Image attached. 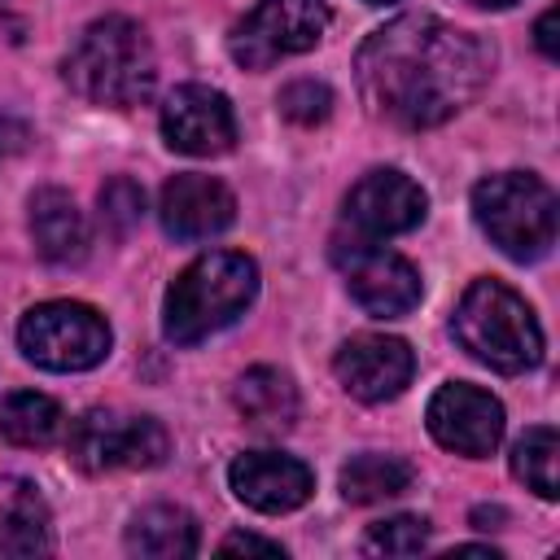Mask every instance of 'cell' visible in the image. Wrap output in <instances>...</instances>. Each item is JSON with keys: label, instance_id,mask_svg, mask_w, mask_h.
<instances>
[{"label": "cell", "instance_id": "obj_1", "mask_svg": "<svg viewBox=\"0 0 560 560\" xmlns=\"http://www.w3.org/2000/svg\"><path fill=\"white\" fill-rule=\"evenodd\" d=\"M494 70V48L433 13H407L372 31L354 57L363 105L407 131L442 127L472 105Z\"/></svg>", "mask_w": 560, "mask_h": 560}, {"label": "cell", "instance_id": "obj_2", "mask_svg": "<svg viewBox=\"0 0 560 560\" xmlns=\"http://www.w3.org/2000/svg\"><path fill=\"white\" fill-rule=\"evenodd\" d=\"M61 74L70 83V92H79L92 105H109V109H131L153 92L158 79V61H153V44L144 35L140 22L109 13L96 18L92 26H83V35L70 44Z\"/></svg>", "mask_w": 560, "mask_h": 560}, {"label": "cell", "instance_id": "obj_3", "mask_svg": "<svg viewBox=\"0 0 560 560\" xmlns=\"http://www.w3.org/2000/svg\"><path fill=\"white\" fill-rule=\"evenodd\" d=\"M258 298V262L241 249H210L192 258L166 289L162 332L175 346H197L236 324Z\"/></svg>", "mask_w": 560, "mask_h": 560}, {"label": "cell", "instance_id": "obj_4", "mask_svg": "<svg viewBox=\"0 0 560 560\" xmlns=\"http://www.w3.org/2000/svg\"><path fill=\"white\" fill-rule=\"evenodd\" d=\"M455 341L486 368L516 376L542 363V328L525 298L503 280H472L451 315Z\"/></svg>", "mask_w": 560, "mask_h": 560}, {"label": "cell", "instance_id": "obj_5", "mask_svg": "<svg viewBox=\"0 0 560 560\" xmlns=\"http://www.w3.org/2000/svg\"><path fill=\"white\" fill-rule=\"evenodd\" d=\"M472 219L516 262H538L556 245V192L529 171H499L472 188Z\"/></svg>", "mask_w": 560, "mask_h": 560}, {"label": "cell", "instance_id": "obj_6", "mask_svg": "<svg viewBox=\"0 0 560 560\" xmlns=\"http://www.w3.org/2000/svg\"><path fill=\"white\" fill-rule=\"evenodd\" d=\"M18 346L35 368L88 372L109 354V324L83 302H39L22 315Z\"/></svg>", "mask_w": 560, "mask_h": 560}, {"label": "cell", "instance_id": "obj_7", "mask_svg": "<svg viewBox=\"0 0 560 560\" xmlns=\"http://www.w3.org/2000/svg\"><path fill=\"white\" fill-rule=\"evenodd\" d=\"M328 31V0H258L228 35V52L245 70H267L315 48Z\"/></svg>", "mask_w": 560, "mask_h": 560}, {"label": "cell", "instance_id": "obj_8", "mask_svg": "<svg viewBox=\"0 0 560 560\" xmlns=\"http://www.w3.org/2000/svg\"><path fill=\"white\" fill-rule=\"evenodd\" d=\"M171 451L162 420L131 411H83L70 429V459L83 472H118V468H153Z\"/></svg>", "mask_w": 560, "mask_h": 560}, {"label": "cell", "instance_id": "obj_9", "mask_svg": "<svg viewBox=\"0 0 560 560\" xmlns=\"http://www.w3.org/2000/svg\"><path fill=\"white\" fill-rule=\"evenodd\" d=\"M332 262L346 276L350 298L376 319H398V315L416 311V302L424 293L420 289V271L402 254L385 249L372 236L354 232L350 241H332Z\"/></svg>", "mask_w": 560, "mask_h": 560}, {"label": "cell", "instance_id": "obj_10", "mask_svg": "<svg viewBox=\"0 0 560 560\" xmlns=\"http://www.w3.org/2000/svg\"><path fill=\"white\" fill-rule=\"evenodd\" d=\"M424 420L438 446L468 455V459H486L503 438V402L490 389H477L468 381L442 385L429 398Z\"/></svg>", "mask_w": 560, "mask_h": 560}, {"label": "cell", "instance_id": "obj_11", "mask_svg": "<svg viewBox=\"0 0 560 560\" xmlns=\"http://www.w3.org/2000/svg\"><path fill=\"white\" fill-rule=\"evenodd\" d=\"M332 372L341 381V389L359 402H389L407 389L411 372H416V354L402 337L389 332H354L350 341H341V350L332 354Z\"/></svg>", "mask_w": 560, "mask_h": 560}, {"label": "cell", "instance_id": "obj_12", "mask_svg": "<svg viewBox=\"0 0 560 560\" xmlns=\"http://www.w3.org/2000/svg\"><path fill=\"white\" fill-rule=\"evenodd\" d=\"M162 136L175 153L219 158L236 144V114L219 88L179 83L162 105Z\"/></svg>", "mask_w": 560, "mask_h": 560}, {"label": "cell", "instance_id": "obj_13", "mask_svg": "<svg viewBox=\"0 0 560 560\" xmlns=\"http://www.w3.org/2000/svg\"><path fill=\"white\" fill-rule=\"evenodd\" d=\"M424 210H429L424 188L411 175L394 171V166L368 171L346 192V223L359 236H372V241H385V236H398V232L420 228L424 223Z\"/></svg>", "mask_w": 560, "mask_h": 560}, {"label": "cell", "instance_id": "obj_14", "mask_svg": "<svg viewBox=\"0 0 560 560\" xmlns=\"http://www.w3.org/2000/svg\"><path fill=\"white\" fill-rule=\"evenodd\" d=\"M228 486L245 508L276 516V512H293L311 499L315 472L284 451H245L232 459Z\"/></svg>", "mask_w": 560, "mask_h": 560}, {"label": "cell", "instance_id": "obj_15", "mask_svg": "<svg viewBox=\"0 0 560 560\" xmlns=\"http://www.w3.org/2000/svg\"><path fill=\"white\" fill-rule=\"evenodd\" d=\"M158 219H162L166 236H175V241H210L236 219V197L223 179L184 171L162 184Z\"/></svg>", "mask_w": 560, "mask_h": 560}, {"label": "cell", "instance_id": "obj_16", "mask_svg": "<svg viewBox=\"0 0 560 560\" xmlns=\"http://www.w3.org/2000/svg\"><path fill=\"white\" fill-rule=\"evenodd\" d=\"M31 241L39 258L70 267L88 254V219L66 188H35L31 192Z\"/></svg>", "mask_w": 560, "mask_h": 560}, {"label": "cell", "instance_id": "obj_17", "mask_svg": "<svg viewBox=\"0 0 560 560\" xmlns=\"http://www.w3.org/2000/svg\"><path fill=\"white\" fill-rule=\"evenodd\" d=\"M0 551L4 556H44V551H52L48 503L26 477H0Z\"/></svg>", "mask_w": 560, "mask_h": 560}, {"label": "cell", "instance_id": "obj_18", "mask_svg": "<svg viewBox=\"0 0 560 560\" xmlns=\"http://www.w3.org/2000/svg\"><path fill=\"white\" fill-rule=\"evenodd\" d=\"M232 402L258 433H289L298 420V389L280 368H249L236 381Z\"/></svg>", "mask_w": 560, "mask_h": 560}, {"label": "cell", "instance_id": "obj_19", "mask_svg": "<svg viewBox=\"0 0 560 560\" xmlns=\"http://www.w3.org/2000/svg\"><path fill=\"white\" fill-rule=\"evenodd\" d=\"M201 538H197V521L192 512L175 508V503H153L140 508L127 525V551L131 556H149V560H179V556H197Z\"/></svg>", "mask_w": 560, "mask_h": 560}, {"label": "cell", "instance_id": "obj_20", "mask_svg": "<svg viewBox=\"0 0 560 560\" xmlns=\"http://www.w3.org/2000/svg\"><path fill=\"white\" fill-rule=\"evenodd\" d=\"M61 407L39 389H18L0 398V438L13 446H52L61 438Z\"/></svg>", "mask_w": 560, "mask_h": 560}, {"label": "cell", "instance_id": "obj_21", "mask_svg": "<svg viewBox=\"0 0 560 560\" xmlns=\"http://www.w3.org/2000/svg\"><path fill=\"white\" fill-rule=\"evenodd\" d=\"M416 468L402 455H381V451H363L341 468V494L350 503H381L394 499L402 490H411Z\"/></svg>", "mask_w": 560, "mask_h": 560}, {"label": "cell", "instance_id": "obj_22", "mask_svg": "<svg viewBox=\"0 0 560 560\" xmlns=\"http://www.w3.org/2000/svg\"><path fill=\"white\" fill-rule=\"evenodd\" d=\"M556 455H560V438L551 424H534L516 438L512 446V477L525 481L538 499H556L560 481H556Z\"/></svg>", "mask_w": 560, "mask_h": 560}, {"label": "cell", "instance_id": "obj_23", "mask_svg": "<svg viewBox=\"0 0 560 560\" xmlns=\"http://www.w3.org/2000/svg\"><path fill=\"white\" fill-rule=\"evenodd\" d=\"M429 547V521L424 516H389L376 521L363 538L368 556H416Z\"/></svg>", "mask_w": 560, "mask_h": 560}, {"label": "cell", "instance_id": "obj_24", "mask_svg": "<svg viewBox=\"0 0 560 560\" xmlns=\"http://www.w3.org/2000/svg\"><path fill=\"white\" fill-rule=\"evenodd\" d=\"M140 214H144V188L136 179L118 175V179H109L101 188V219H105V228L114 236H127L140 223Z\"/></svg>", "mask_w": 560, "mask_h": 560}, {"label": "cell", "instance_id": "obj_25", "mask_svg": "<svg viewBox=\"0 0 560 560\" xmlns=\"http://www.w3.org/2000/svg\"><path fill=\"white\" fill-rule=\"evenodd\" d=\"M280 114L298 127H315L332 114V92L328 83H315V79H293L284 92H280Z\"/></svg>", "mask_w": 560, "mask_h": 560}, {"label": "cell", "instance_id": "obj_26", "mask_svg": "<svg viewBox=\"0 0 560 560\" xmlns=\"http://www.w3.org/2000/svg\"><path fill=\"white\" fill-rule=\"evenodd\" d=\"M219 551H223V556H232V551H258V556H284V547H280V542H271V538H258V534H228V538L219 542Z\"/></svg>", "mask_w": 560, "mask_h": 560}, {"label": "cell", "instance_id": "obj_27", "mask_svg": "<svg viewBox=\"0 0 560 560\" xmlns=\"http://www.w3.org/2000/svg\"><path fill=\"white\" fill-rule=\"evenodd\" d=\"M534 44H538V52L542 57H560V44H556V9H547L538 22H534Z\"/></svg>", "mask_w": 560, "mask_h": 560}, {"label": "cell", "instance_id": "obj_28", "mask_svg": "<svg viewBox=\"0 0 560 560\" xmlns=\"http://www.w3.org/2000/svg\"><path fill=\"white\" fill-rule=\"evenodd\" d=\"M472 4H481V9H508V4H516V0H472Z\"/></svg>", "mask_w": 560, "mask_h": 560}, {"label": "cell", "instance_id": "obj_29", "mask_svg": "<svg viewBox=\"0 0 560 560\" xmlns=\"http://www.w3.org/2000/svg\"><path fill=\"white\" fill-rule=\"evenodd\" d=\"M363 4H394V0H363Z\"/></svg>", "mask_w": 560, "mask_h": 560}]
</instances>
